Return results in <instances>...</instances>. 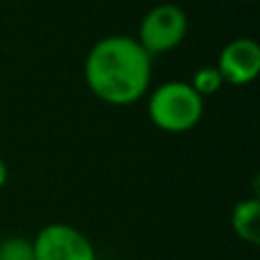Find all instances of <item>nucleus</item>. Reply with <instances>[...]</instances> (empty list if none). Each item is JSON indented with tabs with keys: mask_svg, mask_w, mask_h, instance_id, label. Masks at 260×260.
Here are the masks:
<instances>
[{
	"mask_svg": "<svg viewBox=\"0 0 260 260\" xmlns=\"http://www.w3.org/2000/svg\"><path fill=\"white\" fill-rule=\"evenodd\" d=\"M153 57L128 35H108L89 48L85 57L87 89L99 101L126 108L148 94Z\"/></svg>",
	"mask_w": 260,
	"mask_h": 260,
	"instance_id": "obj_1",
	"label": "nucleus"
},
{
	"mask_svg": "<svg viewBox=\"0 0 260 260\" xmlns=\"http://www.w3.org/2000/svg\"><path fill=\"white\" fill-rule=\"evenodd\" d=\"M146 112L157 130L169 135H183L201 123L206 101L192 89L189 82L169 80L151 91Z\"/></svg>",
	"mask_w": 260,
	"mask_h": 260,
	"instance_id": "obj_2",
	"label": "nucleus"
},
{
	"mask_svg": "<svg viewBox=\"0 0 260 260\" xmlns=\"http://www.w3.org/2000/svg\"><path fill=\"white\" fill-rule=\"evenodd\" d=\"M217 71H219L224 85L242 87L256 80L260 71V46L251 37L233 39L219 50L217 57Z\"/></svg>",
	"mask_w": 260,
	"mask_h": 260,
	"instance_id": "obj_5",
	"label": "nucleus"
},
{
	"mask_svg": "<svg viewBox=\"0 0 260 260\" xmlns=\"http://www.w3.org/2000/svg\"><path fill=\"white\" fill-rule=\"evenodd\" d=\"M231 231L249 247L260 244V199H240L231 210Z\"/></svg>",
	"mask_w": 260,
	"mask_h": 260,
	"instance_id": "obj_6",
	"label": "nucleus"
},
{
	"mask_svg": "<svg viewBox=\"0 0 260 260\" xmlns=\"http://www.w3.org/2000/svg\"><path fill=\"white\" fill-rule=\"evenodd\" d=\"M35 260H99L96 247L76 226L55 221L32 238Z\"/></svg>",
	"mask_w": 260,
	"mask_h": 260,
	"instance_id": "obj_4",
	"label": "nucleus"
},
{
	"mask_svg": "<svg viewBox=\"0 0 260 260\" xmlns=\"http://www.w3.org/2000/svg\"><path fill=\"white\" fill-rule=\"evenodd\" d=\"M0 260H35L32 240L23 235H7L0 240Z\"/></svg>",
	"mask_w": 260,
	"mask_h": 260,
	"instance_id": "obj_7",
	"label": "nucleus"
},
{
	"mask_svg": "<svg viewBox=\"0 0 260 260\" xmlns=\"http://www.w3.org/2000/svg\"><path fill=\"white\" fill-rule=\"evenodd\" d=\"M7 180H9V167H7V162H5V157L0 155V189L7 185Z\"/></svg>",
	"mask_w": 260,
	"mask_h": 260,
	"instance_id": "obj_9",
	"label": "nucleus"
},
{
	"mask_svg": "<svg viewBox=\"0 0 260 260\" xmlns=\"http://www.w3.org/2000/svg\"><path fill=\"white\" fill-rule=\"evenodd\" d=\"M187 27L189 21L183 7L174 3H162L144 14L139 23L137 41L151 57L165 55L183 44V39L187 37Z\"/></svg>",
	"mask_w": 260,
	"mask_h": 260,
	"instance_id": "obj_3",
	"label": "nucleus"
},
{
	"mask_svg": "<svg viewBox=\"0 0 260 260\" xmlns=\"http://www.w3.org/2000/svg\"><path fill=\"white\" fill-rule=\"evenodd\" d=\"M189 85H192V89L197 91L201 99H206V96L217 94V91L224 87V80H221L217 67H201V69H197V73L192 76Z\"/></svg>",
	"mask_w": 260,
	"mask_h": 260,
	"instance_id": "obj_8",
	"label": "nucleus"
}]
</instances>
